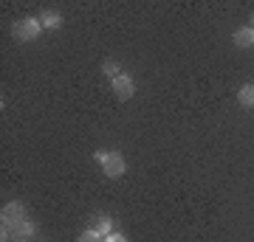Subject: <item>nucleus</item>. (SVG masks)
I'll list each match as a JSON object with an SVG mask.
<instances>
[{
    "instance_id": "obj_6",
    "label": "nucleus",
    "mask_w": 254,
    "mask_h": 242,
    "mask_svg": "<svg viewBox=\"0 0 254 242\" xmlns=\"http://www.w3.org/2000/svg\"><path fill=\"white\" fill-rule=\"evenodd\" d=\"M235 45L237 48H252L254 45V28L252 26H243L235 31Z\"/></svg>"
},
{
    "instance_id": "obj_11",
    "label": "nucleus",
    "mask_w": 254,
    "mask_h": 242,
    "mask_svg": "<svg viewBox=\"0 0 254 242\" xmlns=\"http://www.w3.org/2000/svg\"><path fill=\"white\" fill-rule=\"evenodd\" d=\"M102 242H127V237H125V234H116V231H113L110 237H105Z\"/></svg>"
},
{
    "instance_id": "obj_2",
    "label": "nucleus",
    "mask_w": 254,
    "mask_h": 242,
    "mask_svg": "<svg viewBox=\"0 0 254 242\" xmlns=\"http://www.w3.org/2000/svg\"><path fill=\"white\" fill-rule=\"evenodd\" d=\"M40 31H43V26H40V20L37 17H23V20H17V23L11 26V34H14V40H20V43H31V40H37Z\"/></svg>"
},
{
    "instance_id": "obj_5",
    "label": "nucleus",
    "mask_w": 254,
    "mask_h": 242,
    "mask_svg": "<svg viewBox=\"0 0 254 242\" xmlns=\"http://www.w3.org/2000/svg\"><path fill=\"white\" fill-rule=\"evenodd\" d=\"M91 231H96L105 240V237H110L113 234V220H110L108 214H99V217H93V223H91Z\"/></svg>"
},
{
    "instance_id": "obj_8",
    "label": "nucleus",
    "mask_w": 254,
    "mask_h": 242,
    "mask_svg": "<svg viewBox=\"0 0 254 242\" xmlns=\"http://www.w3.org/2000/svg\"><path fill=\"white\" fill-rule=\"evenodd\" d=\"M237 101H240L243 107H254V85H243L240 93H237Z\"/></svg>"
},
{
    "instance_id": "obj_9",
    "label": "nucleus",
    "mask_w": 254,
    "mask_h": 242,
    "mask_svg": "<svg viewBox=\"0 0 254 242\" xmlns=\"http://www.w3.org/2000/svg\"><path fill=\"white\" fill-rule=\"evenodd\" d=\"M102 71L108 73L110 79H116L119 73H122V71H119V62H116V59H105V65H102Z\"/></svg>"
},
{
    "instance_id": "obj_7",
    "label": "nucleus",
    "mask_w": 254,
    "mask_h": 242,
    "mask_svg": "<svg viewBox=\"0 0 254 242\" xmlns=\"http://www.w3.org/2000/svg\"><path fill=\"white\" fill-rule=\"evenodd\" d=\"M40 26L43 28L63 26V14H60V11H43V14H40Z\"/></svg>"
},
{
    "instance_id": "obj_4",
    "label": "nucleus",
    "mask_w": 254,
    "mask_h": 242,
    "mask_svg": "<svg viewBox=\"0 0 254 242\" xmlns=\"http://www.w3.org/2000/svg\"><path fill=\"white\" fill-rule=\"evenodd\" d=\"M0 217H3V225H17V223H23V220H26V206H23L20 200H11V203H6V206H3Z\"/></svg>"
},
{
    "instance_id": "obj_12",
    "label": "nucleus",
    "mask_w": 254,
    "mask_h": 242,
    "mask_svg": "<svg viewBox=\"0 0 254 242\" xmlns=\"http://www.w3.org/2000/svg\"><path fill=\"white\" fill-rule=\"evenodd\" d=\"M9 242H28V240H23V237H14V240H9Z\"/></svg>"
},
{
    "instance_id": "obj_3",
    "label": "nucleus",
    "mask_w": 254,
    "mask_h": 242,
    "mask_svg": "<svg viewBox=\"0 0 254 242\" xmlns=\"http://www.w3.org/2000/svg\"><path fill=\"white\" fill-rule=\"evenodd\" d=\"M113 85V93L119 96V101H127L133 99V93H136V85H133V76H127V73H119L116 79H110Z\"/></svg>"
},
{
    "instance_id": "obj_13",
    "label": "nucleus",
    "mask_w": 254,
    "mask_h": 242,
    "mask_svg": "<svg viewBox=\"0 0 254 242\" xmlns=\"http://www.w3.org/2000/svg\"><path fill=\"white\" fill-rule=\"evenodd\" d=\"M249 26H252V28H254V17H252V23H249Z\"/></svg>"
},
{
    "instance_id": "obj_10",
    "label": "nucleus",
    "mask_w": 254,
    "mask_h": 242,
    "mask_svg": "<svg viewBox=\"0 0 254 242\" xmlns=\"http://www.w3.org/2000/svg\"><path fill=\"white\" fill-rule=\"evenodd\" d=\"M76 242H102V237L96 231H91V228H88V231H82V237Z\"/></svg>"
},
{
    "instance_id": "obj_1",
    "label": "nucleus",
    "mask_w": 254,
    "mask_h": 242,
    "mask_svg": "<svg viewBox=\"0 0 254 242\" xmlns=\"http://www.w3.org/2000/svg\"><path fill=\"white\" fill-rule=\"evenodd\" d=\"M93 158L102 163V172H105L108 178H122V175H125V158L119 152H113V149H99Z\"/></svg>"
}]
</instances>
